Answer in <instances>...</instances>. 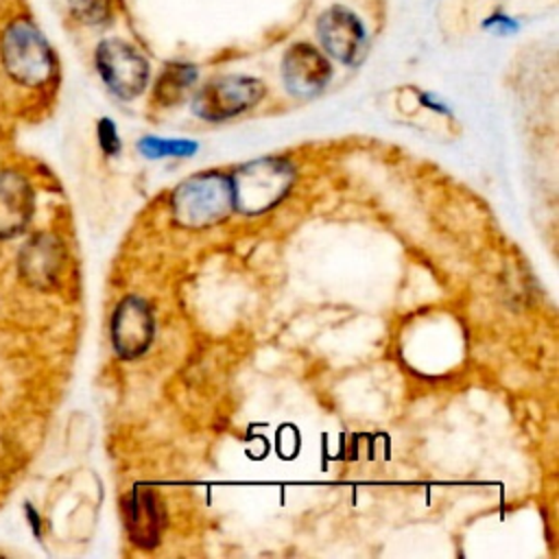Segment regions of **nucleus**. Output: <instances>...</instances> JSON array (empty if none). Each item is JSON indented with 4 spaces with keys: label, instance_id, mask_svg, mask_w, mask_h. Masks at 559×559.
<instances>
[{
    "label": "nucleus",
    "instance_id": "f257e3e1",
    "mask_svg": "<svg viewBox=\"0 0 559 559\" xmlns=\"http://www.w3.org/2000/svg\"><path fill=\"white\" fill-rule=\"evenodd\" d=\"M0 55L7 74L26 87L44 85L55 70V55L44 33L28 20L7 24L0 39Z\"/></svg>",
    "mask_w": 559,
    "mask_h": 559
},
{
    "label": "nucleus",
    "instance_id": "f03ea898",
    "mask_svg": "<svg viewBox=\"0 0 559 559\" xmlns=\"http://www.w3.org/2000/svg\"><path fill=\"white\" fill-rule=\"evenodd\" d=\"M234 210L231 179L221 173H199L173 192V214L183 227H207Z\"/></svg>",
    "mask_w": 559,
    "mask_h": 559
},
{
    "label": "nucleus",
    "instance_id": "7ed1b4c3",
    "mask_svg": "<svg viewBox=\"0 0 559 559\" xmlns=\"http://www.w3.org/2000/svg\"><path fill=\"white\" fill-rule=\"evenodd\" d=\"M231 179L234 207L240 212H264L273 207L293 183V168L277 157H262L242 166Z\"/></svg>",
    "mask_w": 559,
    "mask_h": 559
},
{
    "label": "nucleus",
    "instance_id": "20e7f679",
    "mask_svg": "<svg viewBox=\"0 0 559 559\" xmlns=\"http://www.w3.org/2000/svg\"><path fill=\"white\" fill-rule=\"evenodd\" d=\"M264 96V83L245 76V74H229V76H216L207 81L192 98V111L210 122H223L227 118H234L247 109H251L255 103H260Z\"/></svg>",
    "mask_w": 559,
    "mask_h": 559
},
{
    "label": "nucleus",
    "instance_id": "39448f33",
    "mask_svg": "<svg viewBox=\"0 0 559 559\" xmlns=\"http://www.w3.org/2000/svg\"><path fill=\"white\" fill-rule=\"evenodd\" d=\"M100 79L118 98H135L148 81V61L144 55L122 39H105L94 52Z\"/></svg>",
    "mask_w": 559,
    "mask_h": 559
},
{
    "label": "nucleus",
    "instance_id": "423d86ee",
    "mask_svg": "<svg viewBox=\"0 0 559 559\" xmlns=\"http://www.w3.org/2000/svg\"><path fill=\"white\" fill-rule=\"evenodd\" d=\"M317 35L323 50L345 66H354L365 57L367 31L356 13L345 7H332L317 20Z\"/></svg>",
    "mask_w": 559,
    "mask_h": 559
},
{
    "label": "nucleus",
    "instance_id": "0eeeda50",
    "mask_svg": "<svg viewBox=\"0 0 559 559\" xmlns=\"http://www.w3.org/2000/svg\"><path fill=\"white\" fill-rule=\"evenodd\" d=\"M155 334V321L144 299L124 297L111 317V343L118 356L135 358L146 352Z\"/></svg>",
    "mask_w": 559,
    "mask_h": 559
},
{
    "label": "nucleus",
    "instance_id": "6e6552de",
    "mask_svg": "<svg viewBox=\"0 0 559 559\" xmlns=\"http://www.w3.org/2000/svg\"><path fill=\"white\" fill-rule=\"evenodd\" d=\"M282 74L286 87L295 96L319 94L332 76V66L328 57L312 44H293L282 61Z\"/></svg>",
    "mask_w": 559,
    "mask_h": 559
},
{
    "label": "nucleus",
    "instance_id": "1a4fd4ad",
    "mask_svg": "<svg viewBox=\"0 0 559 559\" xmlns=\"http://www.w3.org/2000/svg\"><path fill=\"white\" fill-rule=\"evenodd\" d=\"M124 524L135 546L153 548L159 544L164 528V509L155 491L148 487H135L124 500Z\"/></svg>",
    "mask_w": 559,
    "mask_h": 559
},
{
    "label": "nucleus",
    "instance_id": "9d476101",
    "mask_svg": "<svg viewBox=\"0 0 559 559\" xmlns=\"http://www.w3.org/2000/svg\"><path fill=\"white\" fill-rule=\"evenodd\" d=\"M33 190L15 173H0V238L17 236L31 221Z\"/></svg>",
    "mask_w": 559,
    "mask_h": 559
},
{
    "label": "nucleus",
    "instance_id": "9b49d317",
    "mask_svg": "<svg viewBox=\"0 0 559 559\" xmlns=\"http://www.w3.org/2000/svg\"><path fill=\"white\" fill-rule=\"evenodd\" d=\"M22 275L31 284L46 286L57 277V271L61 266V247L52 236H37L33 238L20 258Z\"/></svg>",
    "mask_w": 559,
    "mask_h": 559
},
{
    "label": "nucleus",
    "instance_id": "f8f14e48",
    "mask_svg": "<svg viewBox=\"0 0 559 559\" xmlns=\"http://www.w3.org/2000/svg\"><path fill=\"white\" fill-rule=\"evenodd\" d=\"M194 81H197V70L192 66H188V63H170L159 74V79L155 83L153 98L162 107H173V105L181 103L190 94Z\"/></svg>",
    "mask_w": 559,
    "mask_h": 559
},
{
    "label": "nucleus",
    "instance_id": "ddd939ff",
    "mask_svg": "<svg viewBox=\"0 0 559 559\" xmlns=\"http://www.w3.org/2000/svg\"><path fill=\"white\" fill-rule=\"evenodd\" d=\"M138 148L148 159H157V157H188V155H192L197 151V142L146 135V138H142L138 142Z\"/></svg>",
    "mask_w": 559,
    "mask_h": 559
},
{
    "label": "nucleus",
    "instance_id": "4468645a",
    "mask_svg": "<svg viewBox=\"0 0 559 559\" xmlns=\"http://www.w3.org/2000/svg\"><path fill=\"white\" fill-rule=\"evenodd\" d=\"M72 15L90 26L103 24L111 15V0H68Z\"/></svg>",
    "mask_w": 559,
    "mask_h": 559
},
{
    "label": "nucleus",
    "instance_id": "2eb2a0df",
    "mask_svg": "<svg viewBox=\"0 0 559 559\" xmlns=\"http://www.w3.org/2000/svg\"><path fill=\"white\" fill-rule=\"evenodd\" d=\"M98 140H100V148L107 155H116L120 151V140H118V131L116 124L109 118L98 120Z\"/></svg>",
    "mask_w": 559,
    "mask_h": 559
},
{
    "label": "nucleus",
    "instance_id": "dca6fc26",
    "mask_svg": "<svg viewBox=\"0 0 559 559\" xmlns=\"http://www.w3.org/2000/svg\"><path fill=\"white\" fill-rule=\"evenodd\" d=\"M485 26H487L489 31H496V33H500V35L513 33V31L518 28V24H515V22H513L509 15H504V13H498V15L489 17V20L485 22Z\"/></svg>",
    "mask_w": 559,
    "mask_h": 559
},
{
    "label": "nucleus",
    "instance_id": "f3484780",
    "mask_svg": "<svg viewBox=\"0 0 559 559\" xmlns=\"http://www.w3.org/2000/svg\"><path fill=\"white\" fill-rule=\"evenodd\" d=\"M419 98H421V103H424L426 107H430V109H435V111H441V114H448V107H445L441 100H435L430 94H421Z\"/></svg>",
    "mask_w": 559,
    "mask_h": 559
},
{
    "label": "nucleus",
    "instance_id": "a211bd4d",
    "mask_svg": "<svg viewBox=\"0 0 559 559\" xmlns=\"http://www.w3.org/2000/svg\"><path fill=\"white\" fill-rule=\"evenodd\" d=\"M26 513H28V518H31V522H33V531L39 535V518L35 515V511L31 509V504H26Z\"/></svg>",
    "mask_w": 559,
    "mask_h": 559
}]
</instances>
